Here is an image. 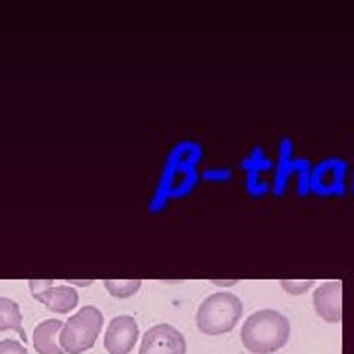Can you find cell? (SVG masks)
<instances>
[{
  "instance_id": "cell-11",
  "label": "cell",
  "mask_w": 354,
  "mask_h": 354,
  "mask_svg": "<svg viewBox=\"0 0 354 354\" xmlns=\"http://www.w3.org/2000/svg\"><path fill=\"white\" fill-rule=\"evenodd\" d=\"M0 354H28L24 344L16 341H0Z\"/></svg>"
},
{
  "instance_id": "cell-1",
  "label": "cell",
  "mask_w": 354,
  "mask_h": 354,
  "mask_svg": "<svg viewBox=\"0 0 354 354\" xmlns=\"http://www.w3.org/2000/svg\"><path fill=\"white\" fill-rule=\"evenodd\" d=\"M290 321L276 309L256 311L244 321L242 344L254 354H272L290 341Z\"/></svg>"
},
{
  "instance_id": "cell-9",
  "label": "cell",
  "mask_w": 354,
  "mask_h": 354,
  "mask_svg": "<svg viewBox=\"0 0 354 354\" xmlns=\"http://www.w3.org/2000/svg\"><path fill=\"white\" fill-rule=\"evenodd\" d=\"M0 330H14L26 342V330L22 327L20 307L8 297H0Z\"/></svg>"
},
{
  "instance_id": "cell-14",
  "label": "cell",
  "mask_w": 354,
  "mask_h": 354,
  "mask_svg": "<svg viewBox=\"0 0 354 354\" xmlns=\"http://www.w3.org/2000/svg\"><path fill=\"white\" fill-rule=\"evenodd\" d=\"M71 286H91L93 283V279H67Z\"/></svg>"
},
{
  "instance_id": "cell-5",
  "label": "cell",
  "mask_w": 354,
  "mask_h": 354,
  "mask_svg": "<svg viewBox=\"0 0 354 354\" xmlns=\"http://www.w3.org/2000/svg\"><path fill=\"white\" fill-rule=\"evenodd\" d=\"M138 323L134 317H114L104 333V348L109 354H130L138 341Z\"/></svg>"
},
{
  "instance_id": "cell-7",
  "label": "cell",
  "mask_w": 354,
  "mask_h": 354,
  "mask_svg": "<svg viewBox=\"0 0 354 354\" xmlns=\"http://www.w3.org/2000/svg\"><path fill=\"white\" fill-rule=\"evenodd\" d=\"M34 297L50 311H57V313H69L79 304V293L71 286H51L50 290L36 293Z\"/></svg>"
},
{
  "instance_id": "cell-13",
  "label": "cell",
  "mask_w": 354,
  "mask_h": 354,
  "mask_svg": "<svg viewBox=\"0 0 354 354\" xmlns=\"http://www.w3.org/2000/svg\"><path fill=\"white\" fill-rule=\"evenodd\" d=\"M51 286H53L51 279H30V290H32L34 295H36V293H41V291L50 290Z\"/></svg>"
},
{
  "instance_id": "cell-4",
  "label": "cell",
  "mask_w": 354,
  "mask_h": 354,
  "mask_svg": "<svg viewBox=\"0 0 354 354\" xmlns=\"http://www.w3.org/2000/svg\"><path fill=\"white\" fill-rule=\"evenodd\" d=\"M185 337L167 323L152 327L140 342V354H185Z\"/></svg>"
},
{
  "instance_id": "cell-6",
  "label": "cell",
  "mask_w": 354,
  "mask_h": 354,
  "mask_svg": "<svg viewBox=\"0 0 354 354\" xmlns=\"http://www.w3.org/2000/svg\"><path fill=\"white\" fill-rule=\"evenodd\" d=\"M317 315L327 323L342 321V286L341 281H327L319 286L313 295Z\"/></svg>"
},
{
  "instance_id": "cell-3",
  "label": "cell",
  "mask_w": 354,
  "mask_h": 354,
  "mask_svg": "<svg viewBox=\"0 0 354 354\" xmlns=\"http://www.w3.org/2000/svg\"><path fill=\"white\" fill-rule=\"evenodd\" d=\"M102 321V311H99L95 305L83 307L67 323H64V329L59 333V346L69 354L91 351L101 335Z\"/></svg>"
},
{
  "instance_id": "cell-12",
  "label": "cell",
  "mask_w": 354,
  "mask_h": 354,
  "mask_svg": "<svg viewBox=\"0 0 354 354\" xmlns=\"http://www.w3.org/2000/svg\"><path fill=\"white\" fill-rule=\"evenodd\" d=\"M313 286V281L311 279H307V281H301V283H295V281H288V279H283L281 281V288L283 290L291 291V293H301L304 290H307V288H311Z\"/></svg>"
},
{
  "instance_id": "cell-10",
  "label": "cell",
  "mask_w": 354,
  "mask_h": 354,
  "mask_svg": "<svg viewBox=\"0 0 354 354\" xmlns=\"http://www.w3.org/2000/svg\"><path fill=\"white\" fill-rule=\"evenodd\" d=\"M140 286H142L140 279H104V288L109 290V293L120 299L134 295L140 290Z\"/></svg>"
},
{
  "instance_id": "cell-8",
  "label": "cell",
  "mask_w": 354,
  "mask_h": 354,
  "mask_svg": "<svg viewBox=\"0 0 354 354\" xmlns=\"http://www.w3.org/2000/svg\"><path fill=\"white\" fill-rule=\"evenodd\" d=\"M64 329V323L57 319H48L39 323L34 330V348L38 354H64L65 351L59 346L57 335Z\"/></svg>"
},
{
  "instance_id": "cell-2",
  "label": "cell",
  "mask_w": 354,
  "mask_h": 354,
  "mask_svg": "<svg viewBox=\"0 0 354 354\" xmlns=\"http://www.w3.org/2000/svg\"><path fill=\"white\" fill-rule=\"evenodd\" d=\"M242 315L241 299L228 291L209 295L197 311V329L205 335H225L236 327Z\"/></svg>"
}]
</instances>
